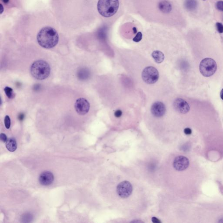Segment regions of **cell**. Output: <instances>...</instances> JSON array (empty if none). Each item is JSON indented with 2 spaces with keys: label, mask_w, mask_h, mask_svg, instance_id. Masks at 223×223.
Listing matches in <instances>:
<instances>
[{
  "label": "cell",
  "mask_w": 223,
  "mask_h": 223,
  "mask_svg": "<svg viewBox=\"0 0 223 223\" xmlns=\"http://www.w3.org/2000/svg\"><path fill=\"white\" fill-rule=\"evenodd\" d=\"M37 39L39 45L45 49H49L54 47L57 44L59 37L54 28L46 27L40 31Z\"/></svg>",
  "instance_id": "6da1fadb"
},
{
  "label": "cell",
  "mask_w": 223,
  "mask_h": 223,
  "mask_svg": "<svg viewBox=\"0 0 223 223\" xmlns=\"http://www.w3.org/2000/svg\"><path fill=\"white\" fill-rule=\"evenodd\" d=\"M31 73L37 79L44 80L50 76L51 69L50 64L43 60H37L31 64Z\"/></svg>",
  "instance_id": "7a4b0ae2"
},
{
  "label": "cell",
  "mask_w": 223,
  "mask_h": 223,
  "mask_svg": "<svg viewBox=\"0 0 223 223\" xmlns=\"http://www.w3.org/2000/svg\"><path fill=\"white\" fill-rule=\"evenodd\" d=\"M119 5V0H99L97 9L103 17H111L117 12Z\"/></svg>",
  "instance_id": "3957f363"
},
{
  "label": "cell",
  "mask_w": 223,
  "mask_h": 223,
  "mask_svg": "<svg viewBox=\"0 0 223 223\" xmlns=\"http://www.w3.org/2000/svg\"><path fill=\"white\" fill-rule=\"evenodd\" d=\"M217 69V64L211 58H206L202 60L200 64L201 74L205 77H210L214 75Z\"/></svg>",
  "instance_id": "277c9868"
},
{
  "label": "cell",
  "mask_w": 223,
  "mask_h": 223,
  "mask_svg": "<svg viewBox=\"0 0 223 223\" xmlns=\"http://www.w3.org/2000/svg\"><path fill=\"white\" fill-rule=\"evenodd\" d=\"M142 78L146 83H155L159 78V73L158 70L153 66L146 67L143 71Z\"/></svg>",
  "instance_id": "5b68a950"
},
{
  "label": "cell",
  "mask_w": 223,
  "mask_h": 223,
  "mask_svg": "<svg viewBox=\"0 0 223 223\" xmlns=\"http://www.w3.org/2000/svg\"><path fill=\"white\" fill-rule=\"evenodd\" d=\"M133 190L132 184L128 181H122L117 187V193L119 196L123 198L130 197L132 194Z\"/></svg>",
  "instance_id": "8992f818"
},
{
  "label": "cell",
  "mask_w": 223,
  "mask_h": 223,
  "mask_svg": "<svg viewBox=\"0 0 223 223\" xmlns=\"http://www.w3.org/2000/svg\"><path fill=\"white\" fill-rule=\"evenodd\" d=\"M75 111L80 115H84L88 113L90 109V104L85 98H79L75 102Z\"/></svg>",
  "instance_id": "52a82bcc"
},
{
  "label": "cell",
  "mask_w": 223,
  "mask_h": 223,
  "mask_svg": "<svg viewBox=\"0 0 223 223\" xmlns=\"http://www.w3.org/2000/svg\"><path fill=\"white\" fill-rule=\"evenodd\" d=\"M189 165V159L184 156H178L175 158L173 161L174 168L178 171L185 170Z\"/></svg>",
  "instance_id": "ba28073f"
},
{
  "label": "cell",
  "mask_w": 223,
  "mask_h": 223,
  "mask_svg": "<svg viewBox=\"0 0 223 223\" xmlns=\"http://www.w3.org/2000/svg\"><path fill=\"white\" fill-rule=\"evenodd\" d=\"M173 107L176 111L180 113H187L190 110V106L186 101L183 99H176L173 102Z\"/></svg>",
  "instance_id": "9c48e42d"
},
{
  "label": "cell",
  "mask_w": 223,
  "mask_h": 223,
  "mask_svg": "<svg viewBox=\"0 0 223 223\" xmlns=\"http://www.w3.org/2000/svg\"><path fill=\"white\" fill-rule=\"evenodd\" d=\"M165 106L163 102H157L153 104L151 108V112L153 115L157 117L163 116L165 114Z\"/></svg>",
  "instance_id": "30bf717a"
},
{
  "label": "cell",
  "mask_w": 223,
  "mask_h": 223,
  "mask_svg": "<svg viewBox=\"0 0 223 223\" xmlns=\"http://www.w3.org/2000/svg\"><path fill=\"white\" fill-rule=\"evenodd\" d=\"M54 180V175L51 172H44L39 176V183L42 185L45 186L50 185L52 184Z\"/></svg>",
  "instance_id": "8fae6325"
},
{
  "label": "cell",
  "mask_w": 223,
  "mask_h": 223,
  "mask_svg": "<svg viewBox=\"0 0 223 223\" xmlns=\"http://www.w3.org/2000/svg\"><path fill=\"white\" fill-rule=\"evenodd\" d=\"M159 8L163 12L168 13L171 12L172 6L168 1H163L159 2Z\"/></svg>",
  "instance_id": "7c38bea8"
},
{
  "label": "cell",
  "mask_w": 223,
  "mask_h": 223,
  "mask_svg": "<svg viewBox=\"0 0 223 223\" xmlns=\"http://www.w3.org/2000/svg\"><path fill=\"white\" fill-rule=\"evenodd\" d=\"M6 147L9 151L12 152L15 151L17 148V142L15 139L14 138L8 139L6 142Z\"/></svg>",
  "instance_id": "4fadbf2b"
},
{
  "label": "cell",
  "mask_w": 223,
  "mask_h": 223,
  "mask_svg": "<svg viewBox=\"0 0 223 223\" xmlns=\"http://www.w3.org/2000/svg\"><path fill=\"white\" fill-rule=\"evenodd\" d=\"M185 7L189 11L195 10L197 7V2L196 0H186L185 2Z\"/></svg>",
  "instance_id": "5bb4252c"
},
{
  "label": "cell",
  "mask_w": 223,
  "mask_h": 223,
  "mask_svg": "<svg viewBox=\"0 0 223 223\" xmlns=\"http://www.w3.org/2000/svg\"><path fill=\"white\" fill-rule=\"evenodd\" d=\"M153 58L157 63H161L164 59V55L162 52L159 51H155L152 54Z\"/></svg>",
  "instance_id": "9a60e30c"
},
{
  "label": "cell",
  "mask_w": 223,
  "mask_h": 223,
  "mask_svg": "<svg viewBox=\"0 0 223 223\" xmlns=\"http://www.w3.org/2000/svg\"><path fill=\"white\" fill-rule=\"evenodd\" d=\"M78 77L81 79H84L87 78L88 75V71L85 69H81L80 70L78 74Z\"/></svg>",
  "instance_id": "2e32d148"
},
{
  "label": "cell",
  "mask_w": 223,
  "mask_h": 223,
  "mask_svg": "<svg viewBox=\"0 0 223 223\" xmlns=\"http://www.w3.org/2000/svg\"><path fill=\"white\" fill-rule=\"evenodd\" d=\"M4 92L6 96L9 99H12L14 97V93L13 89L9 87H6L4 89Z\"/></svg>",
  "instance_id": "e0dca14e"
},
{
  "label": "cell",
  "mask_w": 223,
  "mask_h": 223,
  "mask_svg": "<svg viewBox=\"0 0 223 223\" xmlns=\"http://www.w3.org/2000/svg\"><path fill=\"white\" fill-rule=\"evenodd\" d=\"M4 124L7 129L10 128L11 126V119L8 116H6L4 118Z\"/></svg>",
  "instance_id": "ac0fdd59"
},
{
  "label": "cell",
  "mask_w": 223,
  "mask_h": 223,
  "mask_svg": "<svg viewBox=\"0 0 223 223\" xmlns=\"http://www.w3.org/2000/svg\"><path fill=\"white\" fill-rule=\"evenodd\" d=\"M142 33L141 32H138L136 36L133 39V41L135 42H138L140 41L142 39Z\"/></svg>",
  "instance_id": "d6986e66"
},
{
  "label": "cell",
  "mask_w": 223,
  "mask_h": 223,
  "mask_svg": "<svg viewBox=\"0 0 223 223\" xmlns=\"http://www.w3.org/2000/svg\"><path fill=\"white\" fill-rule=\"evenodd\" d=\"M216 28H217V31L220 33H223V25L221 23L217 22L216 23Z\"/></svg>",
  "instance_id": "ffe728a7"
},
{
  "label": "cell",
  "mask_w": 223,
  "mask_h": 223,
  "mask_svg": "<svg viewBox=\"0 0 223 223\" xmlns=\"http://www.w3.org/2000/svg\"><path fill=\"white\" fill-rule=\"evenodd\" d=\"M216 7L217 9L223 12V2L219 1L216 3Z\"/></svg>",
  "instance_id": "44dd1931"
},
{
  "label": "cell",
  "mask_w": 223,
  "mask_h": 223,
  "mask_svg": "<svg viewBox=\"0 0 223 223\" xmlns=\"http://www.w3.org/2000/svg\"><path fill=\"white\" fill-rule=\"evenodd\" d=\"M32 216L29 214H26L23 217V220L25 221L24 222H26V221H27V222H29L28 220L32 219Z\"/></svg>",
  "instance_id": "7402d4cb"
},
{
  "label": "cell",
  "mask_w": 223,
  "mask_h": 223,
  "mask_svg": "<svg viewBox=\"0 0 223 223\" xmlns=\"http://www.w3.org/2000/svg\"><path fill=\"white\" fill-rule=\"evenodd\" d=\"M0 138H1V140L3 142H6L7 141V135H5L4 133H1L0 135Z\"/></svg>",
  "instance_id": "603a6c76"
},
{
  "label": "cell",
  "mask_w": 223,
  "mask_h": 223,
  "mask_svg": "<svg viewBox=\"0 0 223 223\" xmlns=\"http://www.w3.org/2000/svg\"><path fill=\"white\" fill-rule=\"evenodd\" d=\"M122 113V111L121 110H117L115 112L114 115L116 117L119 118L121 116Z\"/></svg>",
  "instance_id": "cb8c5ba5"
},
{
  "label": "cell",
  "mask_w": 223,
  "mask_h": 223,
  "mask_svg": "<svg viewBox=\"0 0 223 223\" xmlns=\"http://www.w3.org/2000/svg\"><path fill=\"white\" fill-rule=\"evenodd\" d=\"M184 132L186 135H190L192 133V130H191V129L189 128H187L184 129Z\"/></svg>",
  "instance_id": "d4e9b609"
},
{
  "label": "cell",
  "mask_w": 223,
  "mask_h": 223,
  "mask_svg": "<svg viewBox=\"0 0 223 223\" xmlns=\"http://www.w3.org/2000/svg\"><path fill=\"white\" fill-rule=\"evenodd\" d=\"M152 221L154 223H161V222L156 217H153L152 218Z\"/></svg>",
  "instance_id": "484cf974"
},
{
  "label": "cell",
  "mask_w": 223,
  "mask_h": 223,
  "mask_svg": "<svg viewBox=\"0 0 223 223\" xmlns=\"http://www.w3.org/2000/svg\"><path fill=\"white\" fill-rule=\"evenodd\" d=\"M220 96L221 98V99L223 100V88L222 89L221 92Z\"/></svg>",
  "instance_id": "4316f807"
},
{
  "label": "cell",
  "mask_w": 223,
  "mask_h": 223,
  "mask_svg": "<svg viewBox=\"0 0 223 223\" xmlns=\"http://www.w3.org/2000/svg\"><path fill=\"white\" fill-rule=\"evenodd\" d=\"M24 116L23 114H21L20 116H19V118L20 120H22V119L24 118Z\"/></svg>",
  "instance_id": "83f0119b"
},
{
  "label": "cell",
  "mask_w": 223,
  "mask_h": 223,
  "mask_svg": "<svg viewBox=\"0 0 223 223\" xmlns=\"http://www.w3.org/2000/svg\"><path fill=\"white\" fill-rule=\"evenodd\" d=\"M1 14H2V12H3V6H2V4H1Z\"/></svg>",
  "instance_id": "f1b7e54d"
},
{
  "label": "cell",
  "mask_w": 223,
  "mask_h": 223,
  "mask_svg": "<svg viewBox=\"0 0 223 223\" xmlns=\"http://www.w3.org/2000/svg\"><path fill=\"white\" fill-rule=\"evenodd\" d=\"M9 1V0H3V2H4V3H8Z\"/></svg>",
  "instance_id": "f546056e"
},
{
  "label": "cell",
  "mask_w": 223,
  "mask_h": 223,
  "mask_svg": "<svg viewBox=\"0 0 223 223\" xmlns=\"http://www.w3.org/2000/svg\"><path fill=\"white\" fill-rule=\"evenodd\" d=\"M221 220V221H220V222H222L223 221V219L222 220Z\"/></svg>",
  "instance_id": "4dcf8cb0"
},
{
  "label": "cell",
  "mask_w": 223,
  "mask_h": 223,
  "mask_svg": "<svg viewBox=\"0 0 223 223\" xmlns=\"http://www.w3.org/2000/svg\"><path fill=\"white\" fill-rule=\"evenodd\" d=\"M203 1H206V0H203Z\"/></svg>",
  "instance_id": "1f68e13d"
}]
</instances>
